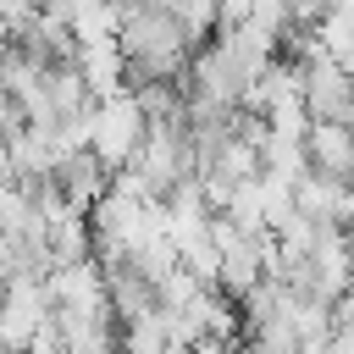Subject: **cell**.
I'll return each instance as SVG.
<instances>
[{"label": "cell", "mask_w": 354, "mask_h": 354, "mask_svg": "<svg viewBox=\"0 0 354 354\" xmlns=\"http://www.w3.org/2000/svg\"><path fill=\"white\" fill-rule=\"evenodd\" d=\"M83 127H88V155H94L111 177L133 166V155H138V144H144V133H149L133 88H122V94H111V100H94V111H88Z\"/></svg>", "instance_id": "1"}, {"label": "cell", "mask_w": 354, "mask_h": 354, "mask_svg": "<svg viewBox=\"0 0 354 354\" xmlns=\"http://www.w3.org/2000/svg\"><path fill=\"white\" fill-rule=\"evenodd\" d=\"M304 166L321 183L354 188V122H310V133H304Z\"/></svg>", "instance_id": "3"}, {"label": "cell", "mask_w": 354, "mask_h": 354, "mask_svg": "<svg viewBox=\"0 0 354 354\" xmlns=\"http://www.w3.org/2000/svg\"><path fill=\"white\" fill-rule=\"evenodd\" d=\"M299 94H304L310 122H354V72L348 66H337L326 55L299 61Z\"/></svg>", "instance_id": "2"}]
</instances>
